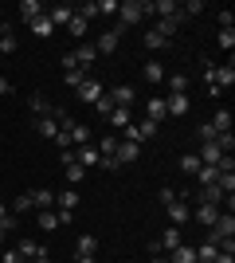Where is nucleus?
Segmentation results:
<instances>
[{
    "label": "nucleus",
    "mask_w": 235,
    "mask_h": 263,
    "mask_svg": "<svg viewBox=\"0 0 235 263\" xmlns=\"http://www.w3.org/2000/svg\"><path fill=\"white\" fill-rule=\"evenodd\" d=\"M216 255H220V243H212V240H204L200 248H196V263H212Z\"/></svg>",
    "instance_id": "33"
},
{
    "label": "nucleus",
    "mask_w": 235,
    "mask_h": 263,
    "mask_svg": "<svg viewBox=\"0 0 235 263\" xmlns=\"http://www.w3.org/2000/svg\"><path fill=\"white\" fill-rule=\"evenodd\" d=\"M32 263H51V259H32Z\"/></svg>",
    "instance_id": "56"
},
{
    "label": "nucleus",
    "mask_w": 235,
    "mask_h": 263,
    "mask_svg": "<svg viewBox=\"0 0 235 263\" xmlns=\"http://www.w3.org/2000/svg\"><path fill=\"white\" fill-rule=\"evenodd\" d=\"M114 157H118V165H134L137 157H141V145L130 142V138H118V149H114Z\"/></svg>",
    "instance_id": "6"
},
{
    "label": "nucleus",
    "mask_w": 235,
    "mask_h": 263,
    "mask_svg": "<svg viewBox=\"0 0 235 263\" xmlns=\"http://www.w3.org/2000/svg\"><path fill=\"white\" fill-rule=\"evenodd\" d=\"M75 263H98V236L94 232H82L75 240Z\"/></svg>",
    "instance_id": "2"
},
{
    "label": "nucleus",
    "mask_w": 235,
    "mask_h": 263,
    "mask_svg": "<svg viewBox=\"0 0 235 263\" xmlns=\"http://www.w3.org/2000/svg\"><path fill=\"white\" fill-rule=\"evenodd\" d=\"M216 145H220V154H227V157H231V149H235L231 130H227V134H216Z\"/></svg>",
    "instance_id": "42"
},
{
    "label": "nucleus",
    "mask_w": 235,
    "mask_h": 263,
    "mask_svg": "<svg viewBox=\"0 0 235 263\" xmlns=\"http://www.w3.org/2000/svg\"><path fill=\"white\" fill-rule=\"evenodd\" d=\"M212 130L216 134H227V130H231V110H227V106H220L212 114Z\"/></svg>",
    "instance_id": "28"
},
{
    "label": "nucleus",
    "mask_w": 235,
    "mask_h": 263,
    "mask_svg": "<svg viewBox=\"0 0 235 263\" xmlns=\"http://www.w3.org/2000/svg\"><path fill=\"white\" fill-rule=\"evenodd\" d=\"M196 138H200V145H204V142H216V130H212V122H200V126H196Z\"/></svg>",
    "instance_id": "43"
},
{
    "label": "nucleus",
    "mask_w": 235,
    "mask_h": 263,
    "mask_svg": "<svg viewBox=\"0 0 235 263\" xmlns=\"http://www.w3.org/2000/svg\"><path fill=\"white\" fill-rule=\"evenodd\" d=\"M180 173H184V177H196V173H200V157H196V154H184V157H180Z\"/></svg>",
    "instance_id": "35"
},
{
    "label": "nucleus",
    "mask_w": 235,
    "mask_h": 263,
    "mask_svg": "<svg viewBox=\"0 0 235 263\" xmlns=\"http://www.w3.org/2000/svg\"><path fill=\"white\" fill-rule=\"evenodd\" d=\"M39 228H44V232H55L59 228V212H51V209L39 212Z\"/></svg>",
    "instance_id": "41"
},
{
    "label": "nucleus",
    "mask_w": 235,
    "mask_h": 263,
    "mask_svg": "<svg viewBox=\"0 0 235 263\" xmlns=\"http://www.w3.org/2000/svg\"><path fill=\"white\" fill-rule=\"evenodd\" d=\"M71 16H75V8H71V4H59V8H47V20L55 24V28H67V24H71Z\"/></svg>",
    "instance_id": "18"
},
{
    "label": "nucleus",
    "mask_w": 235,
    "mask_h": 263,
    "mask_svg": "<svg viewBox=\"0 0 235 263\" xmlns=\"http://www.w3.org/2000/svg\"><path fill=\"white\" fill-rule=\"evenodd\" d=\"M145 118L161 126V122H165V99H149L145 102Z\"/></svg>",
    "instance_id": "29"
},
{
    "label": "nucleus",
    "mask_w": 235,
    "mask_h": 263,
    "mask_svg": "<svg viewBox=\"0 0 235 263\" xmlns=\"http://www.w3.org/2000/svg\"><path fill=\"white\" fill-rule=\"evenodd\" d=\"M28 28H32V35H35V40H51V35H55V24L47 20V12H44V16H35V20L28 24Z\"/></svg>",
    "instance_id": "11"
},
{
    "label": "nucleus",
    "mask_w": 235,
    "mask_h": 263,
    "mask_svg": "<svg viewBox=\"0 0 235 263\" xmlns=\"http://www.w3.org/2000/svg\"><path fill=\"white\" fill-rule=\"evenodd\" d=\"M75 161L82 165V169H94V165H98V149H94V145H75Z\"/></svg>",
    "instance_id": "17"
},
{
    "label": "nucleus",
    "mask_w": 235,
    "mask_h": 263,
    "mask_svg": "<svg viewBox=\"0 0 235 263\" xmlns=\"http://www.w3.org/2000/svg\"><path fill=\"white\" fill-rule=\"evenodd\" d=\"M4 232H8V228H4V224H0V248H4Z\"/></svg>",
    "instance_id": "55"
},
{
    "label": "nucleus",
    "mask_w": 235,
    "mask_h": 263,
    "mask_svg": "<svg viewBox=\"0 0 235 263\" xmlns=\"http://www.w3.org/2000/svg\"><path fill=\"white\" fill-rule=\"evenodd\" d=\"M71 59H75V67L82 71V75H90V67H94V59H98V51H94V44H78L75 51H71Z\"/></svg>",
    "instance_id": "5"
},
{
    "label": "nucleus",
    "mask_w": 235,
    "mask_h": 263,
    "mask_svg": "<svg viewBox=\"0 0 235 263\" xmlns=\"http://www.w3.org/2000/svg\"><path fill=\"white\" fill-rule=\"evenodd\" d=\"M216 177H220V169H216V165H200L196 181H200V185H216Z\"/></svg>",
    "instance_id": "39"
},
{
    "label": "nucleus",
    "mask_w": 235,
    "mask_h": 263,
    "mask_svg": "<svg viewBox=\"0 0 235 263\" xmlns=\"http://www.w3.org/2000/svg\"><path fill=\"white\" fill-rule=\"evenodd\" d=\"M141 75H145V83L161 87V83H165V63H157V59H149V63L141 67Z\"/></svg>",
    "instance_id": "19"
},
{
    "label": "nucleus",
    "mask_w": 235,
    "mask_h": 263,
    "mask_svg": "<svg viewBox=\"0 0 235 263\" xmlns=\"http://www.w3.org/2000/svg\"><path fill=\"white\" fill-rule=\"evenodd\" d=\"M192 212H196V220H200L204 228H212V224H216V216H220L224 209H220V204H200V209H192Z\"/></svg>",
    "instance_id": "22"
},
{
    "label": "nucleus",
    "mask_w": 235,
    "mask_h": 263,
    "mask_svg": "<svg viewBox=\"0 0 235 263\" xmlns=\"http://www.w3.org/2000/svg\"><path fill=\"white\" fill-rule=\"evenodd\" d=\"M28 106H32V118H51V114H55V106H51L47 99H39V95H32Z\"/></svg>",
    "instance_id": "27"
},
{
    "label": "nucleus",
    "mask_w": 235,
    "mask_h": 263,
    "mask_svg": "<svg viewBox=\"0 0 235 263\" xmlns=\"http://www.w3.org/2000/svg\"><path fill=\"white\" fill-rule=\"evenodd\" d=\"M157 35H161V40H173V35L180 32V20H173V16H161V20H157V28H153Z\"/></svg>",
    "instance_id": "21"
},
{
    "label": "nucleus",
    "mask_w": 235,
    "mask_h": 263,
    "mask_svg": "<svg viewBox=\"0 0 235 263\" xmlns=\"http://www.w3.org/2000/svg\"><path fill=\"white\" fill-rule=\"evenodd\" d=\"M145 12H153V0H122L118 4V28H134V24L145 20Z\"/></svg>",
    "instance_id": "1"
},
{
    "label": "nucleus",
    "mask_w": 235,
    "mask_h": 263,
    "mask_svg": "<svg viewBox=\"0 0 235 263\" xmlns=\"http://www.w3.org/2000/svg\"><path fill=\"white\" fill-rule=\"evenodd\" d=\"M0 263H24V255L16 248H0Z\"/></svg>",
    "instance_id": "44"
},
{
    "label": "nucleus",
    "mask_w": 235,
    "mask_h": 263,
    "mask_svg": "<svg viewBox=\"0 0 235 263\" xmlns=\"http://www.w3.org/2000/svg\"><path fill=\"white\" fill-rule=\"evenodd\" d=\"M153 12H157V20H161V16L180 20V4H177V0H153Z\"/></svg>",
    "instance_id": "25"
},
{
    "label": "nucleus",
    "mask_w": 235,
    "mask_h": 263,
    "mask_svg": "<svg viewBox=\"0 0 235 263\" xmlns=\"http://www.w3.org/2000/svg\"><path fill=\"white\" fill-rule=\"evenodd\" d=\"M192 110V99L188 95H165V114H173V118H184Z\"/></svg>",
    "instance_id": "9"
},
{
    "label": "nucleus",
    "mask_w": 235,
    "mask_h": 263,
    "mask_svg": "<svg viewBox=\"0 0 235 263\" xmlns=\"http://www.w3.org/2000/svg\"><path fill=\"white\" fill-rule=\"evenodd\" d=\"M168 263H196V248H192V243L173 248V252H168Z\"/></svg>",
    "instance_id": "23"
},
{
    "label": "nucleus",
    "mask_w": 235,
    "mask_h": 263,
    "mask_svg": "<svg viewBox=\"0 0 235 263\" xmlns=\"http://www.w3.org/2000/svg\"><path fill=\"white\" fill-rule=\"evenodd\" d=\"M16 252L24 255V263H32V259H47V248H44V243H35L32 236H24V240L16 243Z\"/></svg>",
    "instance_id": "7"
},
{
    "label": "nucleus",
    "mask_w": 235,
    "mask_h": 263,
    "mask_svg": "<svg viewBox=\"0 0 235 263\" xmlns=\"http://www.w3.org/2000/svg\"><path fill=\"white\" fill-rule=\"evenodd\" d=\"M4 220H12V212H8V204L0 200V224H4Z\"/></svg>",
    "instance_id": "53"
},
{
    "label": "nucleus",
    "mask_w": 235,
    "mask_h": 263,
    "mask_svg": "<svg viewBox=\"0 0 235 263\" xmlns=\"http://www.w3.org/2000/svg\"><path fill=\"white\" fill-rule=\"evenodd\" d=\"M149 263H168V255H153V259H149Z\"/></svg>",
    "instance_id": "54"
},
{
    "label": "nucleus",
    "mask_w": 235,
    "mask_h": 263,
    "mask_svg": "<svg viewBox=\"0 0 235 263\" xmlns=\"http://www.w3.org/2000/svg\"><path fill=\"white\" fill-rule=\"evenodd\" d=\"M75 16H78V20H102V16H98V0H87V4H78V8H75Z\"/></svg>",
    "instance_id": "34"
},
{
    "label": "nucleus",
    "mask_w": 235,
    "mask_h": 263,
    "mask_svg": "<svg viewBox=\"0 0 235 263\" xmlns=\"http://www.w3.org/2000/svg\"><path fill=\"white\" fill-rule=\"evenodd\" d=\"M35 130H39V138H51V142H55L59 138V122L55 118H35Z\"/></svg>",
    "instance_id": "31"
},
{
    "label": "nucleus",
    "mask_w": 235,
    "mask_h": 263,
    "mask_svg": "<svg viewBox=\"0 0 235 263\" xmlns=\"http://www.w3.org/2000/svg\"><path fill=\"white\" fill-rule=\"evenodd\" d=\"M106 122H110L114 130H125V126L134 122V110H125V106H114L110 114H106Z\"/></svg>",
    "instance_id": "14"
},
{
    "label": "nucleus",
    "mask_w": 235,
    "mask_h": 263,
    "mask_svg": "<svg viewBox=\"0 0 235 263\" xmlns=\"http://www.w3.org/2000/svg\"><path fill=\"white\" fill-rule=\"evenodd\" d=\"M4 95H12V83H8V75H0V99Z\"/></svg>",
    "instance_id": "52"
},
{
    "label": "nucleus",
    "mask_w": 235,
    "mask_h": 263,
    "mask_svg": "<svg viewBox=\"0 0 235 263\" xmlns=\"http://www.w3.org/2000/svg\"><path fill=\"white\" fill-rule=\"evenodd\" d=\"M94 110H98V114H110V110H114V102H110V95H102V99H98V102H94Z\"/></svg>",
    "instance_id": "49"
},
{
    "label": "nucleus",
    "mask_w": 235,
    "mask_h": 263,
    "mask_svg": "<svg viewBox=\"0 0 235 263\" xmlns=\"http://www.w3.org/2000/svg\"><path fill=\"white\" fill-rule=\"evenodd\" d=\"M110 102H114V106H125V110H130V106H134V87H130V83L114 87V90H110Z\"/></svg>",
    "instance_id": "16"
},
{
    "label": "nucleus",
    "mask_w": 235,
    "mask_h": 263,
    "mask_svg": "<svg viewBox=\"0 0 235 263\" xmlns=\"http://www.w3.org/2000/svg\"><path fill=\"white\" fill-rule=\"evenodd\" d=\"M75 95H78V102H87V106H94V102H98L102 95H106V90H102V83H98L94 75H87V79H82V83L75 87Z\"/></svg>",
    "instance_id": "4"
},
{
    "label": "nucleus",
    "mask_w": 235,
    "mask_h": 263,
    "mask_svg": "<svg viewBox=\"0 0 235 263\" xmlns=\"http://www.w3.org/2000/svg\"><path fill=\"white\" fill-rule=\"evenodd\" d=\"M87 28H90V24H87V20H78V16H71V24H67L71 40H82V35H87Z\"/></svg>",
    "instance_id": "40"
},
{
    "label": "nucleus",
    "mask_w": 235,
    "mask_h": 263,
    "mask_svg": "<svg viewBox=\"0 0 235 263\" xmlns=\"http://www.w3.org/2000/svg\"><path fill=\"white\" fill-rule=\"evenodd\" d=\"M16 47H20V44H16V32H12L8 24H0V51H4V55H12Z\"/></svg>",
    "instance_id": "30"
},
{
    "label": "nucleus",
    "mask_w": 235,
    "mask_h": 263,
    "mask_svg": "<svg viewBox=\"0 0 235 263\" xmlns=\"http://www.w3.org/2000/svg\"><path fill=\"white\" fill-rule=\"evenodd\" d=\"M165 83H168V95H188V87H192L188 75H165Z\"/></svg>",
    "instance_id": "26"
},
{
    "label": "nucleus",
    "mask_w": 235,
    "mask_h": 263,
    "mask_svg": "<svg viewBox=\"0 0 235 263\" xmlns=\"http://www.w3.org/2000/svg\"><path fill=\"white\" fill-rule=\"evenodd\" d=\"M32 209H35V212L55 209V193H47V189H32Z\"/></svg>",
    "instance_id": "15"
},
{
    "label": "nucleus",
    "mask_w": 235,
    "mask_h": 263,
    "mask_svg": "<svg viewBox=\"0 0 235 263\" xmlns=\"http://www.w3.org/2000/svg\"><path fill=\"white\" fill-rule=\"evenodd\" d=\"M35 16H44V8H39L35 0H24V4H20V20H24V24H32Z\"/></svg>",
    "instance_id": "36"
},
{
    "label": "nucleus",
    "mask_w": 235,
    "mask_h": 263,
    "mask_svg": "<svg viewBox=\"0 0 235 263\" xmlns=\"http://www.w3.org/2000/svg\"><path fill=\"white\" fill-rule=\"evenodd\" d=\"M98 16H118V0H98Z\"/></svg>",
    "instance_id": "46"
},
{
    "label": "nucleus",
    "mask_w": 235,
    "mask_h": 263,
    "mask_svg": "<svg viewBox=\"0 0 235 263\" xmlns=\"http://www.w3.org/2000/svg\"><path fill=\"white\" fill-rule=\"evenodd\" d=\"M212 87H220V90L235 87V63H231V59H227L224 67H216V79H212Z\"/></svg>",
    "instance_id": "10"
},
{
    "label": "nucleus",
    "mask_w": 235,
    "mask_h": 263,
    "mask_svg": "<svg viewBox=\"0 0 235 263\" xmlns=\"http://www.w3.org/2000/svg\"><path fill=\"white\" fill-rule=\"evenodd\" d=\"M200 12H204V0H188V4H180V20H192Z\"/></svg>",
    "instance_id": "38"
},
{
    "label": "nucleus",
    "mask_w": 235,
    "mask_h": 263,
    "mask_svg": "<svg viewBox=\"0 0 235 263\" xmlns=\"http://www.w3.org/2000/svg\"><path fill=\"white\" fill-rule=\"evenodd\" d=\"M216 44H220L227 55H231V51H235V32H220V40H216Z\"/></svg>",
    "instance_id": "45"
},
{
    "label": "nucleus",
    "mask_w": 235,
    "mask_h": 263,
    "mask_svg": "<svg viewBox=\"0 0 235 263\" xmlns=\"http://www.w3.org/2000/svg\"><path fill=\"white\" fill-rule=\"evenodd\" d=\"M180 243H184V236H180V228H173V224H168L165 228V236H161V240H157V248H161V252H173V248H180Z\"/></svg>",
    "instance_id": "12"
},
{
    "label": "nucleus",
    "mask_w": 235,
    "mask_h": 263,
    "mask_svg": "<svg viewBox=\"0 0 235 263\" xmlns=\"http://www.w3.org/2000/svg\"><path fill=\"white\" fill-rule=\"evenodd\" d=\"M118 40H122V28H110V32H102L98 40H94V51L98 55H114L118 51Z\"/></svg>",
    "instance_id": "8"
},
{
    "label": "nucleus",
    "mask_w": 235,
    "mask_h": 263,
    "mask_svg": "<svg viewBox=\"0 0 235 263\" xmlns=\"http://www.w3.org/2000/svg\"><path fill=\"white\" fill-rule=\"evenodd\" d=\"M196 200H200V204H224V193L216 185H200V197Z\"/></svg>",
    "instance_id": "32"
},
{
    "label": "nucleus",
    "mask_w": 235,
    "mask_h": 263,
    "mask_svg": "<svg viewBox=\"0 0 235 263\" xmlns=\"http://www.w3.org/2000/svg\"><path fill=\"white\" fill-rule=\"evenodd\" d=\"M67 138H71V145H90V126H82V122H71L67 126Z\"/></svg>",
    "instance_id": "13"
},
{
    "label": "nucleus",
    "mask_w": 235,
    "mask_h": 263,
    "mask_svg": "<svg viewBox=\"0 0 235 263\" xmlns=\"http://www.w3.org/2000/svg\"><path fill=\"white\" fill-rule=\"evenodd\" d=\"M196 157H200V165H220V157H224V154H220V145H216V142H204Z\"/></svg>",
    "instance_id": "24"
},
{
    "label": "nucleus",
    "mask_w": 235,
    "mask_h": 263,
    "mask_svg": "<svg viewBox=\"0 0 235 263\" xmlns=\"http://www.w3.org/2000/svg\"><path fill=\"white\" fill-rule=\"evenodd\" d=\"M141 47H145V51H165V47H168V40H161V35H157L153 28H149V32H145V44H141Z\"/></svg>",
    "instance_id": "37"
},
{
    "label": "nucleus",
    "mask_w": 235,
    "mask_h": 263,
    "mask_svg": "<svg viewBox=\"0 0 235 263\" xmlns=\"http://www.w3.org/2000/svg\"><path fill=\"white\" fill-rule=\"evenodd\" d=\"M157 197H161V204H168V200H177V189H168V185H165L161 193H157Z\"/></svg>",
    "instance_id": "50"
},
{
    "label": "nucleus",
    "mask_w": 235,
    "mask_h": 263,
    "mask_svg": "<svg viewBox=\"0 0 235 263\" xmlns=\"http://www.w3.org/2000/svg\"><path fill=\"white\" fill-rule=\"evenodd\" d=\"M28 209H32V193H20V197H16V209H12V212L20 216V212H28Z\"/></svg>",
    "instance_id": "47"
},
{
    "label": "nucleus",
    "mask_w": 235,
    "mask_h": 263,
    "mask_svg": "<svg viewBox=\"0 0 235 263\" xmlns=\"http://www.w3.org/2000/svg\"><path fill=\"white\" fill-rule=\"evenodd\" d=\"M0 12H4V8H0Z\"/></svg>",
    "instance_id": "57"
},
{
    "label": "nucleus",
    "mask_w": 235,
    "mask_h": 263,
    "mask_svg": "<svg viewBox=\"0 0 235 263\" xmlns=\"http://www.w3.org/2000/svg\"><path fill=\"white\" fill-rule=\"evenodd\" d=\"M134 134H137V145H141V142H149V138H157V134H161V126H157V122H149V118H141V122H134Z\"/></svg>",
    "instance_id": "20"
},
{
    "label": "nucleus",
    "mask_w": 235,
    "mask_h": 263,
    "mask_svg": "<svg viewBox=\"0 0 235 263\" xmlns=\"http://www.w3.org/2000/svg\"><path fill=\"white\" fill-rule=\"evenodd\" d=\"M98 165H102V169H110V173H114V169H122V165H118V157H98Z\"/></svg>",
    "instance_id": "51"
},
{
    "label": "nucleus",
    "mask_w": 235,
    "mask_h": 263,
    "mask_svg": "<svg viewBox=\"0 0 235 263\" xmlns=\"http://www.w3.org/2000/svg\"><path fill=\"white\" fill-rule=\"evenodd\" d=\"M165 212H168V224H173V228H184L188 216H192V204H188V197H180V193H177V200H168Z\"/></svg>",
    "instance_id": "3"
},
{
    "label": "nucleus",
    "mask_w": 235,
    "mask_h": 263,
    "mask_svg": "<svg viewBox=\"0 0 235 263\" xmlns=\"http://www.w3.org/2000/svg\"><path fill=\"white\" fill-rule=\"evenodd\" d=\"M82 79H87V75H82V71H67V75H63V83H67V87L75 90L78 83H82Z\"/></svg>",
    "instance_id": "48"
}]
</instances>
